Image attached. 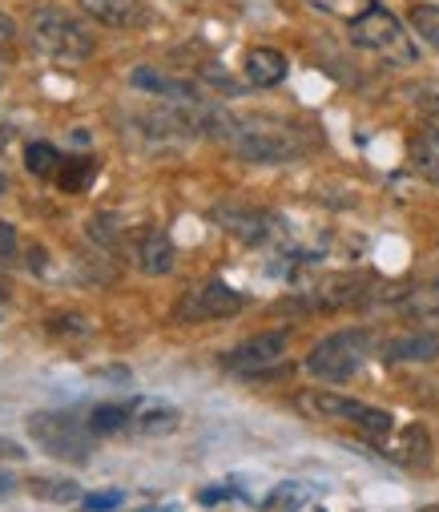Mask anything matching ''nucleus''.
Returning a JSON list of instances; mask_svg holds the SVG:
<instances>
[{
  "instance_id": "1",
  "label": "nucleus",
  "mask_w": 439,
  "mask_h": 512,
  "mask_svg": "<svg viewBox=\"0 0 439 512\" xmlns=\"http://www.w3.org/2000/svg\"><path fill=\"white\" fill-rule=\"evenodd\" d=\"M230 150L258 166H282V162H299L311 150V138L282 117H238Z\"/></svg>"
},
{
  "instance_id": "2",
  "label": "nucleus",
  "mask_w": 439,
  "mask_h": 512,
  "mask_svg": "<svg viewBox=\"0 0 439 512\" xmlns=\"http://www.w3.org/2000/svg\"><path fill=\"white\" fill-rule=\"evenodd\" d=\"M371 351H375V339H371L367 327H343V331L319 339L307 351L303 367L315 379H323V383H347V379H355L363 371V363L371 359Z\"/></svg>"
},
{
  "instance_id": "3",
  "label": "nucleus",
  "mask_w": 439,
  "mask_h": 512,
  "mask_svg": "<svg viewBox=\"0 0 439 512\" xmlns=\"http://www.w3.org/2000/svg\"><path fill=\"white\" fill-rule=\"evenodd\" d=\"M29 37L53 61H85L97 49L93 29L81 17L65 13V9H37L29 17Z\"/></svg>"
},
{
  "instance_id": "4",
  "label": "nucleus",
  "mask_w": 439,
  "mask_h": 512,
  "mask_svg": "<svg viewBox=\"0 0 439 512\" xmlns=\"http://www.w3.org/2000/svg\"><path fill=\"white\" fill-rule=\"evenodd\" d=\"M29 436L37 440L41 452L57 456V460H73L85 464L93 456V428L65 416V412H37L29 416Z\"/></svg>"
},
{
  "instance_id": "5",
  "label": "nucleus",
  "mask_w": 439,
  "mask_h": 512,
  "mask_svg": "<svg viewBox=\"0 0 439 512\" xmlns=\"http://www.w3.org/2000/svg\"><path fill=\"white\" fill-rule=\"evenodd\" d=\"M299 408L311 412V416H319V420H327V424H355L367 436H391L395 432L391 412L371 408V404H359V400L339 396V392H307L299 400Z\"/></svg>"
},
{
  "instance_id": "6",
  "label": "nucleus",
  "mask_w": 439,
  "mask_h": 512,
  "mask_svg": "<svg viewBox=\"0 0 439 512\" xmlns=\"http://www.w3.org/2000/svg\"><path fill=\"white\" fill-rule=\"evenodd\" d=\"M351 41L367 53H379L383 61H403V65L415 61V41L407 37L403 21L395 13H387L383 5H375L363 21L351 25Z\"/></svg>"
},
{
  "instance_id": "7",
  "label": "nucleus",
  "mask_w": 439,
  "mask_h": 512,
  "mask_svg": "<svg viewBox=\"0 0 439 512\" xmlns=\"http://www.w3.org/2000/svg\"><path fill=\"white\" fill-rule=\"evenodd\" d=\"M246 307V295L226 287V283H206L182 295V303L174 307L178 323H214V319H230Z\"/></svg>"
},
{
  "instance_id": "8",
  "label": "nucleus",
  "mask_w": 439,
  "mask_h": 512,
  "mask_svg": "<svg viewBox=\"0 0 439 512\" xmlns=\"http://www.w3.org/2000/svg\"><path fill=\"white\" fill-rule=\"evenodd\" d=\"M286 343H290L286 331H262V335H250L238 347H230L222 355V363L238 375H266L270 367H278L286 359Z\"/></svg>"
},
{
  "instance_id": "9",
  "label": "nucleus",
  "mask_w": 439,
  "mask_h": 512,
  "mask_svg": "<svg viewBox=\"0 0 439 512\" xmlns=\"http://www.w3.org/2000/svg\"><path fill=\"white\" fill-rule=\"evenodd\" d=\"M210 218H214L230 238H238V242H246V246H262V242H270V234H274V218L262 214V210H254V206H214Z\"/></svg>"
},
{
  "instance_id": "10",
  "label": "nucleus",
  "mask_w": 439,
  "mask_h": 512,
  "mask_svg": "<svg viewBox=\"0 0 439 512\" xmlns=\"http://www.w3.org/2000/svg\"><path fill=\"white\" fill-rule=\"evenodd\" d=\"M77 5L85 17H93L105 29H141L150 21L141 0H77Z\"/></svg>"
},
{
  "instance_id": "11",
  "label": "nucleus",
  "mask_w": 439,
  "mask_h": 512,
  "mask_svg": "<svg viewBox=\"0 0 439 512\" xmlns=\"http://www.w3.org/2000/svg\"><path fill=\"white\" fill-rule=\"evenodd\" d=\"M133 89L141 93H154V97H166V101H202V89L194 81H182V77H170L162 69H150V65H141L129 73Z\"/></svg>"
},
{
  "instance_id": "12",
  "label": "nucleus",
  "mask_w": 439,
  "mask_h": 512,
  "mask_svg": "<svg viewBox=\"0 0 439 512\" xmlns=\"http://www.w3.org/2000/svg\"><path fill=\"white\" fill-rule=\"evenodd\" d=\"M174 259H178V254H174V242H170L166 230H141V238H137V267L145 275H154V279L170 275Z\"/></svg>"
},
{
  "instance_id": "13",
  "label": "nucleus",
  "mask_w": 439,
  "mask_h": 512,
  "mask_svg": "<svg viewBox=\"0 0 439 512\" xmlns=\"http://www.w3.org/2000/svg\"><path fill=\"white\" fill-rule=\"evenodd\" d=\"M242 73H246L250 85L270 89V85H282V81H286L290 61H286L278 49H270V45H254V49L246 53V61H242Z\"/></svg>"
},
{
  "instance_id": "14",
  "label": "nucleus",
  "mask_w": 439,
  "mask_h": 512,
  "mask_svg": "<svg viewBox=\"0 0 439 512\" xmlns=\"http://www.w3.org/2000/svg\"><path fill=\"white\" fill-rule=\"evenodd\" d=\"M383 359L387 363H431V359H439V335H431V331L399 335V339L383 343Z\"/></svg>"
},
{
  "instance_id": "15",
  "label": "nucleus",
  "mask_w": 439,
  "mask_h": 512,
  "mask_svg": "<svg viewBox=\"0 0 439 512\" xmlns=\"http://www.w3.org/2000/svg\"><path fill=\"white\" fill-rule=\"evenodd\" d=\"M178 408L170 404H158V400H137V412H133V432L137 436H170L178 428Z\"/></svg>"
},
{
  "instance_id": "16",
  "label": "nucleus",
  "mask_w": 439,
  "mask_h": 512,
  "mask_svg": "<svg viewBox=\"0 0 439 512\" xmlns=\"http://www.w3.org/2000/svg\"><path fill=\"white\" fill-rule=\"evenodd\" d=\"M391 460H399L407 468H427V460H431V436H427V428L423 424H407L399 432L395 448H391Z\"/></svg>"
},
{
  "instance_id": "17",
  "label": "nucleus",
  "mask_w": 439,
  "mask_h": 512,
  "mask_svg": "<svg viewBox=\"0 0 439 512\" xmlns=\"http://www.w3.org/2000/svg\"><path fill=\"white\" fill-rule=\"evenodd\" d=\"M133 412H137V400L97 404V408H93V416H89V428H93V436H117V432L133 428Z\"/></svg>"
},
{
  "instance_id": "18",
  "label": "nucleus",
  "mask_w": 439,
  "mask_h": 512,
  "mask_svg": "<svg viewBox=\"0 0 439 512\" xmlns=\"http://www.w3.org/2000/svg\"><path fill=\"white\" fill-rule=\"evenodd\" d=\"M411 166H415L419 178H427V182L439 186V121L431 125L423 138L411 142Z\"/></svg>"
},
{
  "instance_id": "19",
  "label": "nucleus",
  "mask_w": 439,
  "mask_h": 512,
  "mask_svg": "<svg viewBox=\"0 0 439 512\" xmlns=\"http://www.w3.org/2000/svg\"><path fill=\"white\" fill-rule=\"evenodd\" d=\"M29 492L37 500H49V504H77L81 500V484L77 480H65V476H33L29 480Z\"/></svg>"
},
{
  "instance_id": "20",
  "label": "nucleus",
  "mask_w": 439,
  "mask_h": 512,
  "mask_svg": "<svg viewBox=\"0 0 439 512\" xmlns=\"http://www.w3.org/2000/svg\"><path fill=\"white\" fill-rule=\"evenodd\" d=\"M307 5L315 9V13H327V17H335V21H347V25H355V21H363L379 0H307Z\"/></svg>"
},
{
  "instance_id": "21",
  "label": "nucleus",
  "mask_w": 439,
  "mask_h": 512,
  "mask_svg": "<svg viewBox=\"0 0 439 512\" xmlns=\"http://www.w3.org/2000/svg\"><path fill=\"white\" fill-rule=\"evenodd\" d=\"M61 166H65V158H61L49 142H29V146H25V170H29L33 178H53Z\"/></svg>"
},
{
  "instance_id": "22",
  "label": "nucleus",
  "mask_w": 439,
  "mask_h": 512,
  "mask_svg": "<svg viewBox=\"0 0 439 512\" xmlns=\"http://www.w3.org/2000/svg\"><path fill=\"white\" fill-rule=\"evenodd\" d=\"M307 484H295V480H286L278 488H270V496L262 500V512H299L307 504Z\"/></svg>"
},
{
  "instance_id": "23",
  "label": "nucleus",
  "mask_w": 439,
  "mask_h": 512,
  "mask_svg": "<svg viewBox=\"0 0 439 512\" xmlns=\"http://www.w3.org/2000/svg\"><path fill=\"white\" fill-rule=\"evenodd\" d=\"M93 178H97V162H93V158H69L57 182H61V190H69V194H81V190H89Z\"/></svg>"
},
{
  "instance_id": "24",
  "label": "nucleus",
  "mask_w": 439,
  "mask_h": 512,
  "mask_svg": "<svg viewBox=\"0 0 439 512\" xmlns=\"http://www.w3.org/2000/svg\"><path fill=\"white\" fill-rule=\"evenodd\" d=\"M407 21H411L415 37H423L431 49H439V5H411Z\"/></svg>"
},
{
  "instance_id": "25",
  "label": "nucleus",
  "mask_w": 439,
  "mask_h": 512,
  "mask_svg": "<svg viewBox=\"0 0 439 512\" xmlns=\"http://www.w3.org/2000/svg\"><path fill=\"white\" fill-rule=\"evenodd\" d=\"M403 93L411 97V105H415V109H423L427 117H435V121H439V81H415V85H407Z\"/></svg>"
},
{
  "instance_id": "26",
  "label": "nucleus",
  "mask_w": 439,
  "mask_h": 512,
  "mask_svg": "<svg viewBox=\"0 0 439 512\" xmlns=\"http://www.w3.org/2000/svg\"><path fill=\"white\" fill-rule=\"evenodd\" d=\"M121 504H125V492H117V488L81 496V508H85V512H113V508H121Z\"/></svg>"
},
{
  "instance_id": "27",
  "label": "nucleus",
  "mask_w": 439,
  "mask_h": 512,
  "mask_svg": "<svg viewBox=\"0 0 439 512\" xmlns=\"http://www.w3.org/2000/svg\"><path fill=\"white\" fill-rule=\"evenodd\" d=\"M13 263H17V226L0 222V267H13Z\"/></svg>"
},
{
  "instance_id": "28",
  "label": "nucleus",
  "mask_w": 439,
  "mask_h": 512,
  "mask_svg": "<svg viewBox=\"0 0 439 512\" xmlns=\"http://www.w3.org/2000/svg\"><path fill=\"white\" fill-rule=\"evenodd\" d=\"M49 331L53 335H89V323L81 315H53L49 319Z\"/></svg>"
},
{
  "instance_id": "29",
  "label": "nucleus",
  "mask_w": 439,
  "mask_h": 512,
  "mask_svg": "<svg viewBox=\"0 0 439 512\" xmlns=\"http://www.w3.org/2000/svg\"><path fill=\"white\" fill-rule=\"evenodd\" d=\"M0 456L5 460H25V448L17 440H0Z\"/></svg>"
},
{
  "instance_id": "30",
  "label": "nucleus",
  "mask_w": 439,
  "mask_h": 512,
  "mask_svg": "<svg viewBox=\"0 0 439 512\" xmlns=\"http://www.w3.org/2000/svg\"><path fill=\"white\" fill-rule=\"evenodd\" d=\"M13 37H17V25L5 13H0V41H13Z\"/></svg>"
},
{
  "instance_id": "31",
  "label": "nucleus",
  "mask_w": 439,
  "mask_h": 512,
  "mask_svg": "<svg viewBox=\"0 0 439 512\" xmlns=\"http://www.w3.org/2000/svg\"><path fill=\"white\" fill-rule=\"evenodd\" d=\"M222 496H230V488H210V492H202L198 500H202V504H218Z\"/></svg>"
},
{
  "instance_id": "32",
  "label": "nucleus",
  "mask_w": 439,
  "mask_h": 512,
  "mask_svg": "<svg viewBox=\"0 0 439 512\" xmlns=\"http://www.w3.org/2000/svg\"><path fill=\"white\" fill-rule=\"evenodd\" d=\"M29 259H33V263H29L33 271H45V250H41V246H33V250H29Z\"/></svg>"
},
{
  "instance_id": "33",
  "label": "nucleus",
  "mask_w": 439,
  "mask_h": 512,
  "mask_svg": "<svg viewBox=\"0 0 439 512\" xmlns=\"http://www.w3.org/2000/svg\"><path fill=\"white\" fill-rule=\"evenodd\" d=\"M13 488H17V480H13L9 472H0V500H5V496H9Z\"/></svg>"
},
{
  "instance_id": "34",
  "label": "nucleus",
  "mask_w": 439,
  "mask_h": 512,
  "mask_svg": "<svg viewBox=\"0 0 439 512\" xmlns=\"http://www.w3.org/2000/svg\"><path fill=\"white\" fill-rule=\"evenodd\" d=\"M9 142H13V130H9L5 121H0V150H9Z\"/></svg>"
},
{
  "instance_id": "35",
  "label": "nucleus",
  "mask_w": 439,
  "mask_h": 512,
  "mask_svg": "<svg viewBox=\"0 0 439 512\" xmlns=\"http://www.w3.org/2000/svg\"><path fill=\"white\" fill-rule=\"evenodd\" d=\"M5 190H9V178H5V174H0V198H5Z\"/></svg>"
},
{
  "instance_id": "36",
  "label": "nucleus",
  "mask_w": 439,
  "mask_h": 512,
  "mask_svg": "<svg viewBox=\"0 0 439 512\" xmlns=\"http://www.w3.org/2000/svg\"><path fill=\"white\" fill-rule=\"evenodd\" d=\"M0 299H9V283L5 279H0Z\"/></svg>"
},
{
  "instance_id": "37",
  "label": "nucleus",
  "mask_w": 439,
  "mask_h": 512,
  "mask_svg": "<svg viewBox=\"0 0 439 512\" xmlns=\"http://www.w3.org/2000/svg\"><path fill=\"white\" fill-rule=\"evenodd\" d=\"M423 512H439V504H435V508H423Z\"/></svg>"
}]
</instances>
